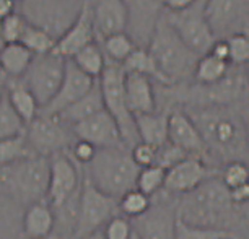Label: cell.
<instances>
[{"label":"cell","mask_w":249,"mask_h":239,"mask_svg":"<svg viewBox=\"0 0 249 239\" xmlns=\"http://www.w3.org/2000/svg\"><path fill=\"white\" fill-rule=\"evenodd\" d=\"M103 109H105V102H103L100 85H98V82H96V85L93 86L87 95H83L80 100L72 102L69 107H65L57 116L67 125H73L80 122V120H85L87 117L96 114V112H100Z\"/></svg>","instance_id":"cell-26"},{"label":"cell","mask_w":249,"mask_h":239,"mask_svg":"<svg viewBox=\"0 0 249 239\" xmlns=\"http://www.w3.org/2000/svg\"><path fill=\"white\" fill-rule=\"evenodd\" d=\"M168 142L184 150L192 156L207 153V145L192 117L182 109H175L168 117Z\"/></svg>","instance_id":"cell-19"},{"label":"cell","mask_w":249,"mask_h":239,"mask_svg":"<svg viewBox=\"0 0 249 239\" xmlns=\"http://www.w3.org/2000/svg\"><path fill=\"white\" fill-rule=\"evenodd\" d=\"M244 129H246V137H248V143H249V112H248V116L244 117Z\"/></svg>","instance_id":"cell-51"},{"label":"cell","mask_w":249,"mask_h":239,"mask_svg":"<svg viewBox=\"0 0 249 239\" xmlns=\"http://www.w3.org/2000/svg\"><path fill=\"white\" fill-rule=\"evenodd\" d=\"M187 156H192V154L186 153L184 150L173 145L171 142H166L163 147L158 148V153H157V163L155 165L161 166L163 170H170L171 166L178 165L179 161H182L184 158Z\"/></svg>","instance_id":"cell-43"},{"label":"cell","mask_w":249,"mask_h":239,"mask_svg":"<svg viewBox=\"0 0 249 239\" xmlns=\"http://www.w3.org/2000/svg\"><path fill=\"white\" fill-rule=\"evenodd\" d=\"M5 39H3V34H2V30H0V51H2V48L5 46Z\"/></svg>","instance_id":"cell-52"},{"label":"cell","mask_w":249,"mask_h":239,"mask_svg":"<svg viewBox=\"0 0 249 239\" xmlns=\"http://www.w3.org/2000/svg\"><path fill=\"white\" fill-rule=\"evenodd\" d=\"M225 239H238L236 236H230V238H225Z\"/></svg>","instance_id":"cell-55"},{"label":"cell","mask_w":249,"mask_h":239,"mask_svg":"<svg viewBox=\"0 0 249 239\" xmlns=\"http://www.w3.org/2000/svg\"><path fill=\"white\" fill-rule=\"evenodd\" d=\"M207 145V152L222 154L225 158L239 159L248 145L244 122L239 120L227 106H200L187 112Z\"/></svg>","instance_id":"cell-1"},{"label":"cell","mask_w":249,"mask_h":239,"mask_svg":"<svg viewBox=\"0 0 249 239\" xmlns=\"http://www.w3.org/2000/svg\"><path fill=\"white\" fill-rule=\"evenodd\" d=\"M13 12H17V2H13V0H0V21L8 15H12Z\"/></svg>","instance_id":"cell-48"},{"label":"cell","mask_w":249,"mask_h":239,"mask_svg":"<svg viewBox=\"0 0 249 239\" xmlns=\"http://www.w3.org/2000/svg\"><path fill=\"white\" fill-rule=\"evenodd\" d=\"M231 70V64L217 55L207 52L197 59V64L192 73V80L197 85H215L223 80Z\"/></svg>","instance_id":"cell-28"},{"label":"cell","mask_w":249,"mask_h":239,"mask_svg":"<svg viewBox=\"0 0 249 239\" xmlns=\"http://www.w3.org/2000/svg\"><path fill=\"white\" fill-rule=\"evenodd\" d=\"M77 239H105V233H103V228H101V229H96V231L83 234V236H80Z\"/></svg>","instance_id":"cell-49"},{"label":"cell","mask_w":249,"mask_h":239,"mask_svg":"<svg viewBox=\"0 0 249 239\" xmlns=\"http://www.w3.org/2000/svg\"><path fill=\"white\" fill-rule=\"evenodd\" d=\"M233 207L230 189L223 181L209 177L197 189L184 194V199L178 207V217L197 226L220 228L223 218L228 217Z\"/></svg>","instance_id":"cell-4"},{"label":"cell","mask_w":249,"mask_h":239,"mask_svg":"<svg viewBox=\"0 0 249 239\" xmlns=\"http://www.w3.org/2000/svg\"><path fill=\"white\" fill-rule=\"evenodd\" d=\"M230 49V64L248 65L249 64V34L248 33H231L227 37Z\"/></svg>","instance_id":"cell-40"},{"label":"cell","mask_w":249,"mask_h":239,"mask_svg":"<svg viewBox=\"0 0 249 239\" xmlns=\"http://www.w3.org/2000/svg\"><path fill=\"white\" fill-rule=\"evenodd\" d=\"M127 8V33L137 46L147 48L150 36L161 18L163 0H124Z\"/></svg>","instance_id":"cell-15"},{"label":"cell","mask_w":249,"mask_h":239,"mask_svg":"<svg viewBox=\"0 0 249 239\" xmlns=\"http://www.w3.org/2000/svg\"><path fill=\"white\" fill-rule=\"evenodd\" d=\"M117 212H119L117 199L105 194L85 177L80 186L78 217L73 238L77 239L87 233L101 229L112 217H116Z\"/></svg>","instance_id":"cell-7"},{"label":"cell","mask_w":249,"mask_h":239,"mask_svg":"<svg viewBox=\"0 0 249 239\" xmlns=\"http://www.w3.org/2000/svg\"><path fill=\"white\" fill-rule=\"evenodd\" d=\"M220 179L223 181V184L228 189L246 184V182H249V166L244 161H241V159H231L223 168Z\"/></svg>","instance_id":"cell-41"},{"label":"cell","mask_w":249,"mask_h":239,"mask_svg":"<svg viewBox=\"0 0 249 239\" xmlns=\"http://www.w3.org/2000/svg\"><path fill=\"white\" fill-rule=\"evenodd\" d=\"M36 156V152L28 142L25 132L15 137L0 140V168L13 165L21 159Z\"/></svg>","instance_id":"cell-31"},{"label":"cell","mask_w":249,"mask_h":239,"mask_svg":"<svg viewBox=\"0 0 249 239\" xmlns=\"http://www.w3.org/2000/svg\"><path fill=\"white\" fill-rule=\"evenodd\" d=\"M244 73H246V78H248V83H249V64L246 65V70H244Z\"/></svg>","instance_id":"cell-53"},{"label":"cell","mask_w":249,"mask_h":239,"mask_svg":"<svg viewBox=\"0 0 249 239\" xmlns=\"http://www.w3.org/2000/svg\"><path fill=\"white\" fill-rule=\"evenodd\" d=\"M124 90L125 101L134 116L157 111V95L152 78L140 73L125 72Z\"/></svg>","instance_id":"cell-22"},{"label":"cell","mask_w":249,"mask_h":239,"mask_svg":"<svg viewBox=\"0 0 249 239\" xmlns=\"http://www.w3.org/2000/svg\"><path fill=\"white\" fill-rule=\"evenodd\" d=\"M209 177H212V172L200 156H187L166 170L163 189L171 194L184 195L197 189Z\"/></svg>","instance_id":"cell-17"},{"label":"cell","mask_w":249,"mask_h":239,"mask_svg":"<svg viewBox=\"0 0 249 239\" xmlns=\"http://www.w3.org/2000/svg\"><path fill=\"white\" fill-rule=\"evenodd\" d=\"M130 239H140V238L137 236V234H135V233H134V234H132V238H130Z\"/></svg>","instance_id":"cell-54"},{"label":"cell","mask_w":249,"mask_h":239,"mask_svg":"<svg viewBox=\"0 0 249 239\" xmlns=\"http://www.w3.org/2000/svg\"><path fill=\"white\" fill-rule=\"evenodd\" d=\"M49 186V158L31 156L0 168L2 192L20 205L46 200Z\"/></svg>","instance_id":"cell-5"},{"label":"cell","mask_w":249,"mask_h":239,"mask_svg":"<svg viewBox=\"0 0 249 239\" xmlns=\"http://www.w3.org/2000/svg\"><path fill=\"white\" fill-rule=\"evenodd\" d=\"M28 25H30V21L20 12H13L12 15L3 18L0 21V30H2L5 43H20Z\"/></svg>","instance_id":"cell-39"},{"label":"cell","mask_w":249,"mask_h":239,"mask_svg":"<svg viewBox=\"0 0 249 239\" xmlns=\"http://www.w3.org/2000/svg\"><path fill=\"white\" fill-rule=\"evenodd\" d=\"M164 17L197 55L207 54L217 41V34L204 13V0H197L194 5L182 12H164Z\"/></svg>","instance_id":"cell-9"},{"label":"cell","mask_w":249,"mask_h":239,"mask_svg":"<svg viewBox=\"0 0 249 239\" xmlns=\"http://www.w3.org/2000/svg\"><path fill=\"white\" fill-rule=\"evenodd\" d=\"M67 59L57 52L35 55L31 65L23 75V82L39 102L41 109L53 100L64 80Z\"/></svg>","instance_id":"cell-10"},{"label":"cell","mask_w":249,"mask_h":239,"mask_svg":"<svg viewBox=\"0 0 249 239\" xmlns=\"http://www.w3.org/2000/svg\"><path fill=\"white\" fill-rule=\"evenodd\" d=\"M230 197H231V202L234 205H246V204H249V182L230 189Z\"/></svg>","instance_id":"cell-46"},{"label":"cell","mask_w":249,"mask_h":239,"mask_svg":"<svg viewBox=\"0 0 249 239\" xmlns=\"http://www.w3.org/2000/svg\"><path fill=\"white\" fill-rule=\"evenodd\" d=\"M157 153H158L157 147H153V145H150V143H145V142H137L130 148V154H132L134 161L137 163L139 168L155 165V163H157Z\"/></svg>","instance_id":"cell-45"},{"label":"cell","mask_w":249,"mask_h":239,"mask_svg":"<svg viewBox=\"0 0 249 239\" xmlns=\"http://www.w3.org/2000/svg\"><path fill=\"white\" fill-rule=\"evenodd\" d=\"M0 72H2V70H0Z\"/></svg>","instance_id":"cell-57"},{"label":"cell","mask_w":249,"mask_h":239,"mask_svg":"<svg viewBox=\"0 0 249 239\" xmlns=\"http://www.w3.org/2000/svg\"><path fill=\"white\" fill-rule=\"evenodd\" d=\"M13 2H17V3H20V2H23V0H13Z\"/></svg>","instance_id":"cell-56"},{"label":"cell","mask_w":249,"mask_h":239,"mask_svg":"<svg viewBox=\"0 0 249 239\" xmlns=\"http://www.w3.org/2000/svg\"><path fill=\"white\" fill-rule=\"evenodd\" d=\"M54 228L55 213L46 200L26 205L21 215V233L28 239H46Z\"/></svg>","instance_id":"cell-23"},{"label":"cell","mask_w":249,"mask_h":239,"mask_svg":"<svg viewBox=\"0 0 249 239\" xmlns=\"http://www.w3.org/2000/svg\"><path fill=\"white\" fill-rule=\"evenodd\" d=\"M119 204V212L127 218H137L140 215H143L152 205V200L147 194H143L142 190H139L137 187L127 190L125 194H122L117 199Z\"/></svg>","instance_id":"cell-36"},{"label":"cell","mask_w":249,"mask_h":239,"mask_svg":"<svg viewBox=\"0 0 249 239\" xmlns=\"http://www.w3.org/2000/svg\"><path fill=\"white\" fill-rule=\"evenodd\" d=\"M21 12L31 25L43 28L55 39L77 18L83 0H23Z\"/></svg>","instance_id":"cell-8"},{"label":"cell","mask_w":249,"mask_h":239,"mask_svg":"<svg viewBox=\"0 0 249 239\" xmlns=\"http://www.w3.org/2000/svg\"><path fill=\"white\" fill-rule=\"evenodd\" d=\"M33 59L35 54L21 43H7L0 51V70L7 78H21Z\"/></svg>","instance_id":"cell-27"},{"label":"cell","mask_w":249,"mask_h":239,"mask_svg":"<svg viewBox=\"0 0 249 239\" xmlns=\"http://www.w3.org/2000/svg\"><path fill=\"white\" fill-rule=\"evenodd\" d=\"M20 43L25 46L28 51H31L35 55H41V54L54 52L57 39H55L53 34H49L46 30H43V28L30 23Z\"/></svg>","instance_id":"cell-34"},{"label":"cell","mask_w":249,"mask_h":239,"mask_svg":"<svg viewBox=\"0 0 249 239\" xmlns=\"http://www.w3.org/2000/svg\"><path fill=\"white\" fill-rule=\"evenodd\" d=\"M233 236L223 228L197 226V224L186 223L178 217L176 222V239H225Z\"/></svg>","instance_id":"cell-37"},{"label":"cell","mask_w":249,"mask_h":239,"mask_svg":"<svg viewBox=\"0 0 249 239\" xmlns=\"http://www.w3.org/2000/svg\"><path fill=\"white\" fill-rule=\"evenodd\" d=\"M122 68H124V72H134V73L145 75V77L152 78L153 82L160 83V85L168 86L166 78L160 72L153 55L150 54V51L147 48H143V46H137V48L132 51V54L122 62Z\"/></svg>","instance_id":"cell-29"},{"label":"cell","mask_w":249,"mask_h":239,"mask_svg":"<svg viewBox=\"0 0 249 239\" xmlns=\"http://www.w3.org/2000/svg\"><path fill=\"white\" fill-rule=\"evenodd\" d=\"M147 49L153 55L160 72L166 78L168 86L192 78L197 59L200 57L181 39L166 20L164 12L150 36Z\"/></svg>","instance_id":"cell-2"},{"label":"cell","mask_w":249,"mask_h":239,"mask_svg":"<svg viewBox=\"0 0 249 239\" xmlns=\"http://www.w3.org/2000/svg\"><path fill=\"white\" fill-rule=\"evenodd\" d=\"M140 168L134 161L130 148H98L95 158L87 165V179L105 194L119 199L134 189Z\"/></svg>","instance_id":"cell-3"},{"label":"cell","mask_w":249,"mask_h":239,"mask_svg":"<svg viewBox=\"0 0 249 239\" xmlns=\"http://www.w3.org/2000/svg\"><path fill=\"white\" fill-rule=\"evenodd\" d=\"M5 85H7V77L0 72V100H2L3 95H5Z\"/></svg>","instance_id":"cell-50"},{"label":"cell","mask_w":249,"mask_h":239,"mask_svg":"<svg viewBox=\"0 0 249 239\" xmlns=\"http://www.w3.org/2000/svg\"><path fill=\"white\" fill-rule=\"evenodd\" d=\"M69 150H70L69 154L73 158V161L77 163V165H83V166H87L88 163L95 158V154L98 152V148L95 145H91L90 142H87V140H80V138H75Z\"/></svg>","instance_id":"cell-44"},{"label":"cell","mask_w":249,"mask_h":239,"mask_svg":"<svg viewBox=\"0 0 249 239\" xmlns=\"http://www.w3.org/2000/svg\"><path fill=\"white\" fill-rule=\"evenodd\" d=\"M103 233H105V239H130L134 234V228L127 217L116 215L103 226Z\"/></svg>","instance_id":"cell-42"},{"label":"cell","mask_w":249,"mask_h":239,"mask_svg":"<svg viewBox=\"0 0 249 239\" xmlns=\"http://www.w3.org/2000/svg\"><path fill=\"white\" fill-rule=\"evenodd\" d=\"M178 208L150 205L143 215L132 218L134 233L140 239H176Z\"/></svg>","instance_id":"cell-16"},{"label":"cell","mask_w":249,"mask_h":239,"mask_svg":"<svg viewBox=\"0 0 249 239\" xmlns=\"http://www.w3.org/2000/svg\"><path fill=\"white\" fill-rule=\"evenodd\" d=\"M93 41H96V34L95 28H93L90 0H83V5L80 8L77 18L59 36L54 52L62 55L64 59H70L75 52H78L80 49L93 43Z\"/></svg>","instance_id":"cell-18"},{"label":"cell","mask_w":249,"mask_h":239,"mask_svg":"<svg viewBox=\"0 0 249 239\" xmlns=\"http://www.w3.org/2000/svg\"><path fill=\"white\" fill-rule=\"evenodd\" d=\"M246 10L248 0H204V13L217 37L241 21Z\"/></svg>","instance_id":"cell-21"},{"label":"cell","mask_w":249,"mask_h":239,"mask_svg":"<svg viewBox=\"0 0 249 239\" xmlns=\"http://www.w3.org/2000/svg\"><path fill=\"white\" fill-rule=\"evenodd\" d=\"M135 117V127H137L139 142L150 143L153 147H163L168 142V117L170 112H147L137 114Z\"/></svg>","instance_id":"cell-25"},{"label":"cell","mask_w":249,"mask_h":239,"mask_svg":"<svg viewBox=\"0 0 249 239\" xmlns=\"http://www.w3.org/2000/svg\"><path fill=\"white\" fill-rule=\"evenodd\" d=\"M124 78L125 72L122 68V64L107 60L101 77L98 78V85H100L103 95L105 109L114 117V120L119 125L125 147L132 148L139 142V135L137 127H135V117L129 109L127 101H125Z\"/></svg>","instance_id":"cell-6"},{"label":"cell","mask_w":249,"mask_h":239,"mask_svg":"<svg viewBox=\"0 0 249 239\" xmlns=\"http://www.w3.org/2000/svg\"><path fill=\"white\" fill-rule=\"evenodd\" d=\"M5 95L12 107L17 111V114L21 117L25 124H30L39 114V102L30 88L26 86V83L23 82V78H7Z\"/></svg>","instance_id":"cell-24"},{"label":"cell","mask_w":249,"mask_h":239,"mask_svg":"<svg viewBox=\"0 0 249 239\" xmlns=\"http://www.w3.org/2000/svg\"><path fill=\"white\" fill-rule=\"evenodd\" d=\"M80 174L77 163L67 152L49 156V186L46 202L55 208L69 200L80 189Z\"/></svg>","instance_id":"cell-12"},{"label":"cell","mask_w":249,"mask_h":239,"mask_svg":"<svg viewBox=\"0 0 249 239\" xmlns=\"http://www.w3.org/2000/svg\"><path fill=\"white\" fill-rule=\"evenodd\" d=\"M96 82L98 80L91 78L90 75H87L85 72H82L72 60L67 59L65 75H64V80H62V83H60L57 93H55L53 100H51L39 112L57 116L65 107H69L72 102L80 100L83 95H87V93L96 85Z\"/></svg>","instance_id":"cell-14"},{"label":"cell","mask_w":249,"mask_h":239,"mask_svg":"<svg viewBox=\"0 0 249 239\" xmlns=\"http://www.w3.org/2000/svg\"><path fill=\"white\" fill-rule=\"evenodd\" d=\"M25 135L28 142L39 156H53L55 153L67 152L73 143V134L59 116L39 112L30 124H26Z\"/></svg>","instance_id":"cell-11"},{"label":"cell","mask_w":249,"mask_h":239,"mask_svg":"<svg viewBox=\"0 0 249 239\" xmlns=\"http://www.w3.org/2000/svg\"><path fill=\"white\" fill-rule=\"evenodd\" d=\"M69 60H72L82 72H85L87 75H90V77L95 80L101 77L103 70H105L107 64V59L105 52H103L101 44L98 43V41H93V43L87 44L85 48H82L78 52H75Z\"/></svg>","instance_id":"cell-30"},{"label":"cell","mask_w":249,"mask_h":239,"mask_svg":"<svg viewBox=\"0 0 249 239\" xmlns=\"http://www.w3.org/2000/svg\"><path fill=\"white\" fill-rule=\"evenodd\" d=\"M93 28L98 39L127 31V8L124 0H90Z\"/></svg>","instance_id":"cell-20"},{"label":"cell","mask_w":249,"mask_h":239,"mask_svg":"<svg viewBox=\"0 0 249 239\" xmlns=\"http://www.w3.org/2000/svg\"><path fill=\"white\" fill-rule=\"evenodd\" d=\"M25 129L26 124L12 107L7 95H3L0 100V140L20 135L25 132Z\"/></svg>","instance_id":"cell-35"},{"label":"cell","mask_w":249,"mask_h":239,"mask_svg":"<svg viewBox=\"0 0 249 239\" xmlns=\"http://www.w3.org/2000/svg\"><path fill=\"white\" fill-rule=\"evenodd\" d=\"M100 41H101V49H103V52H105L106 59L111 60V62H117V64L124 62V60L132 54V51L137 48L135 41L132 39V36H130L127 31L114 33V34L103 37Z\"/></svg>","instance_id":"cell-32"},{"label":"cell","mask_w":249,"mask_h":239,"mask_svg":"<svg viewBox=\"0 0 249 239\" xmlns=\"http://www.w3.org/2000/svg\"><path fill=\"white\" fill-rule=\"evenodd\" d=\"M197 0H163L164 12H182L192 7Z\"/></svg>","instance_id":"cell-47"},{"label":"cell","mask_w":249,"mask_h":239,"mask_svg":"<svg viewBox=\"0 0 249 239\" xmlns=\"http://www.w3.org/2000/svg\"><path fill=\"white\" fill-rule=\"evenodd\" d=\"M75 138L87 140L96 148H109V147H125L122 140L119 125L109 112L103 109L96 114L87 117L85 120L70 125Z\"/></svg>","instance_id":"cell-13"},{"label":"cell","mask_w":249,"mask_h":239,"mask_svg":"<svg viewBox=\"0 0 249 239\" xmlns=\"http://www.w3.org/2000/svg\"><path fill=\"white\" fill-rule=\"evenodd\" d=\"M164 176H166V170H163V168L158 165L140 168V171L137 174V181H135V187H137L139 190H142L143 194H147L148 197H152L163 189Z\"/></svg>","instance_id":"cell-38"},{"label":"cell","mask_w":249,"mask_h":239,"mask_svg":"<svg viewBox=\"0 0 249 239\" xmlns=\"http://www.w3.org/2000/svg\"><path fill=\"white\" fill-rule=\"evenodd\" d=\"M20 204L7 194H0V239H12L18 229H21Z\"/></svg>","instance_id":"cell-33"}]
</instances>
